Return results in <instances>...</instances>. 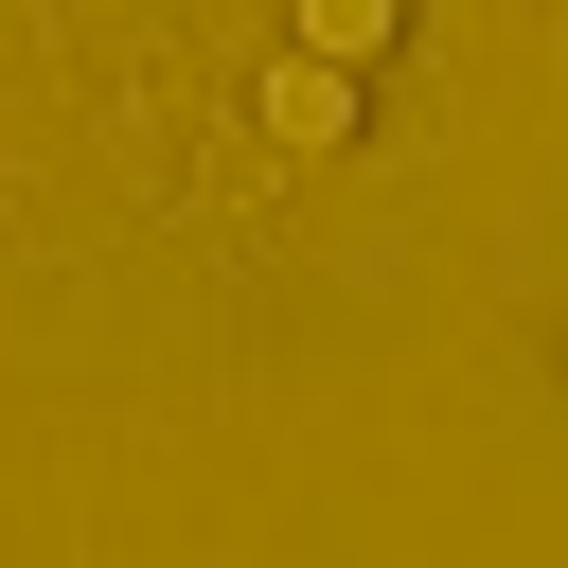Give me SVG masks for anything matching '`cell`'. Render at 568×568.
Returning <instances> with one entry per match:
<instances>
[{
    "label": "cell",
    "mask_w": 568,
    "mask_h": 568,
    "mask_svg": "<svg viewBox=\"0 0 568 568\" xmlns=\"http://www.w3.org/2000/svg\"><path fill=\"white\" fill-rule=\"evenodd\" d=\"M266 142H355V71L284 53V71H266Z\"/></svg>",
    "instance_id": "obj_1"
},
{
    "label": "cell",
    "mask_w": 568,
    "mask_h": 568,
    "mask_svg": "<svg viewBox=\"0 0 568 568\" xmlns=\"http://www.w3.org/2000/svg\"><path fill=\"white\" fill-rule=\"evenodd\" d=\"M390 18H408V0H302V53H320V71H373Z\"/></svg>",
    "instance_id": "obj_2"
}]
</instances>
